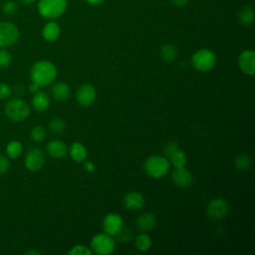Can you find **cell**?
Segmentation results:
<instances>
[{
	"label": "cell",
	"instance_id": "7a4b0ae2",
	"mask_svg": "<svg viewBox=\"0 0 255 255\" xmlns=\"http://www.w3.org/2000/svg\"><path fill=\"white\" fill-rule=\"evenodd\" d=\"M67 6V0H39L38 12L43 18L53 20L62 16Z\"/></svg>",
	"mask_w": 255,
	"mask_h": 255
},
{
	"label": "cell",
	"instance_id": "f1b7e54d",
	"mask_svg": "<svg viewBox=\"0 0 255 255\" xmlns=\"http://www.w3.org/2000/svg\"><path fill=\"white\" fill-rule=\"evenodd\" d=\"M12 55L5 48H0V68H7L11 65Z\"/></svg>",
	"mask_w": 255,
	"mask_h": 255
},
{
	"label": "cell",
	"instance_id": "ba28073f",
	"mask_svg": "<svg viewBox=\"0 0 255 255\" xmlns=\"http://www.w3.org/2000/svg\"><path fill=\"white\" fill-rule=\"evenodd\" d=\"M45 163V154L42 149L38 147L31 148L24 159L25 167L30 171H37L43 167Z\"/></svg>",
	"mask_w": 255,
	"mask_h": 255
},
{
	"label": "cell",
	"instance_id": "44dd1931",
	"mask_svg": "<svg viewBox=\"0 0 255 255\" xmlns=\"http://www.w3.org/2000/svg\"><path fill=\"white\" fill-rule=\"evenodd\" d=\"M238 21L243 26H249L254 21V11L251 7L245 6L238 13Z\"/></svg>",
	"mask_w": 255,
	"mask_h": 255
},
{
	"label": "cell",
	"instance_id": "f546056e",
	"mask_svg": "<svg viewBox=\"0 0 255 255\" xmlns=\"http://www.w3.org/2000/svg\"><path fill=\"white\" fill-rule=\"evenodd\" d=\"M93 251L85 245H76L69 252V255H92Z\"/></svg>",
	"mask_w": 255,
	"mask_h": 255
},
{
	"label": "cell",
	"instance_id": "f35d334b",
	"mask_svg": "<svg viewBox=\"0 0 255 255\" xmlns=\"http://www.w3.org/2000/svg\"><path fill=\"white\" fill-rule=\"evenodd\" d=\"M23 4H26V5H29V4H32L34 2H36L37 0H20Z\"/></svg>",
	"mask_w": 255,
	"mask_h": 255
},
{
	"label": "cell",
	"instance_id": "7402d4cb",
	"mask_svg": "<svg viewBox=\"0 0 255 255\" xmlns=\"http://www.w3.org/2000/svg\"><path fill=\"white\" fill-rule=\"evenodd\" d=\"M22 150H23V146L19 140H11L6 145V153L12 159L18 158L21 155Z\"/></svg>",
	"mask_w": 255,
	"mask_h": 255
},
{
	"label": "cell",
	"instance_id": "6da1fadb",
	"mask_svg": "<svg viewBox=\"0 0 255 255\" xmlns=\"http://www.w3.org/2000/svg\"><path fill=\"white\" fill-rule=\"evenodd\" d=\"M57 76V69L50 61L42 60L36 62L30 71L32 84L38 88H44L54 82Z\"/></svg>",
	"mask_w": 255,
	"mask_h": 255
},
{
	"label": "cell",
	"instance_id": "ab89813d",
	"mask_svg": "<svg viewBox=\"0 0 255 255\" xmlns=\"http://www.w3.org/2000/svg\"><path fill=\"white\" fill-rule=\"evenodd\" d=\"M26 254H40V252H38V251H28Z\"/></svg>",
	"mask_w": 255,
	"mask_h": 255
},
{
	"label": "cell",
	"instance_id": "83f0119b",
	"mask_svg": "<svg viewBox=\"0 0 255 255\" xmlns=\"http://www.w3.org/2000/svg\"><path fill=\"white\" fill-rule=\"evenodd\" d=\"M30 137L34 142L40 143L46 138V130L42 126L34 127L30 131Z\"/></svg>",
	"mask_w": 255,
	"mask_h": 255
},
{
	"label": "cell",
	"instance_id": "603a6c76",
	"mask_svg": "<svg viewBox=\"0 0 255 255\" xmlns=\"http://www.w3.org/2000/svg\"><path fill=\"white\" fill-rule=\"evenodd\" d=\"M160 54L162 59L167 62L170 63L172 61L175 60L176 56H177V49L174 45L172 44H165L161 47L160 49Z\"/></svg>",
	"mask_w": 255,
	"mask_h": 255
},
{
	"label": "cell",
	"instance_id": "8992f818",
	"mask_svg": "<svg viewBox=\"0 0 255 255\" xmlns=\"http://www.w3.org/2000/svg\"><path fill=\"white\" fill-rule=\"evenodd\" d=\"M93 251L100 255H108L115 250V240L107 233H100L93 237L91 241Z\"/></svg>",
	"mask_w": 255,
	"mask_h": 255
},
{
	"label": "cell",
	"instance_id": "ac0fdd59",
	"mask_svg": "<svg viewBox=\"0 0 255 255\" xmlns=\"http://www.w3.org/2000/svg\"><path fill=\"white\" fill-rule=\"evenodd\" d=\"M32 106L37 112H45L50 107V100L45 92H36L32 98Z\"/></svg>",
	"mask_w": 255,
	"mask_h": 255
},
{
	"label": "cell",
	"instance_id": "cb8c5ba5",
	"mask_svg": "<svg viewBox=\"0 0 255 255\" xmlns=\"http://www.w3.org/2000/svg\"><path fill=\"white\" fill-rule=\"evenodd\" d=\"M168 157H169V160H170L171 164L174 167L184 166L186 164V161H187L186 154L182 150H180L179 148L174 150Z\"/></svg>",
	"mask_w": 255,
	"mask_h": 255
},
{
	"label": "cell",
	"instance_id": "ffe728a7",
	"mask_svg": "<svg viewBox=\"0 0 255 255\" xmlns=\"http://www.w3.org/2000/svg\"><path fill=\"white\" fill-rule=\"evenodd\" d=\"M71 157L77 162H83L87 157V149L81 142H74L70 150Z\"/></svg>",
	"mask_w": 255,
	"mask_h": 255
},
{
	"label": "cell",
	"instance_id": "277c9868",
	"mask_svg": "<svg viewBox=\"0 0 255 255\" xmlns=\"http://www.w3.org/2000/svg\"><path fill=\"white\" fill-rule=\"evenodd\" d=\"M5 114L13 122H23L28 118L30 109L25 101L19 98H14L6 104Z\"/></svg>",
	"mask_w": 255,
	"mask_h": 255
},
{
	"label": "cell",
	"instance_id": "4dcf8cb0",
	"mask_svg": "<svg viewBox=\"0 0 255 255\" xmlns=\"http://www.w3.org/2000/svg\"><path fill=\"white\" fill-rule=\"evenodd\" d=\"M17 10H18V5L14 1H7L6 3H4V5L2 7L3 13L7 16H12V15L16 14Z\"/></svg>",
	"mask_w": 255,
	"mask_h": 255
},
{
	"label": "cell",
	"instance_id": "8d00e7d4",
	"mask_svg": "<svg viewBox=\"0 0 255 255\" xmlns=\"http://www.w3.org/2000/svg\"><path fill=\"white\" fill-rule=\"evenodd\" d=\"M84 167H85V169H86L88 172H93V171H95V169H96V166H95V164H94L92 161H85Z\"/></svg>",
	"mask_w": 255,
	"mask_h": 255
},
{
	"label": "cell",
	"instance_id": "52a82bcc",
	"mask_svg": "<svg viewBox=\"0 0 255 255\" xmlns=\"http://www.w3.org/2000/svg\"><path fill=\"white\" fill-rule=\"evenodd\" d=\"M19 39V30L12 22H0V48L14 45Z\"/></svg>",
	"mask_w": 255,
	"mask_h": 255
},
{
	"label": "cell",
	"instance_id": "e0dca14e",
	"mask_svg": "<svg viewBox=\"0 0 255 255\" xmlns=\"http://www.w3.org/2000/svg\"><path fill=\"white\" fill-rule=\"evenodd\" d=\"M60 26L55 21H49L45 24L42 30L43 38L48 42H54L56 41L60 36Z\"/></svg>",
	"mask_w": 255,
	"mask_h": 255
},
{
	"label": "cell",
	"instance_id": "1f68e13d",
	"mask_svg": "<svg viewBox=\"0 0 255 255\" xmlns=\"http://www.w3.org/2000/svg\"><path fill=\"white\" fill-rule=\"evenodd\" d=\"M119 239V241H122V242H128V241H130V239L132 238L133 236V232L131 231V229L129 228H126L123 226V228L121 229V231L116 235Z\"/></svg>",
	"mask_w": 255,
	"mask_h": 255
},
{
	"label": "cell",
	"instance_id": "d6986e66",
	"mask_svg": "<svg viewBox=\"0 0 255 255\" xmlns=\"http://www.w3.org/2000/svg\"><path fill=\"white\" fill-rule=\"evenodd\" d=\"M52 97L55 101L64 102L69 99L71 95V90L69 86L65 83H57L52 87Z\"/></svg>",
	"mask_w": 255,
	"mask_h": 255
},
{
	"label": "cell",
	"instance_id": "8fae6325",
	"mask_svg": "<svg viewBox=\"0 0 255 255\" xmlns=\"http://www.w3.org/2000/svg\"><path fill=\"white\" fill-rule=\"evenodd\" d=\"M76 100L83 107L91 106L96 100V90L90 84L80 86L76 92Z\"/></svg>",
	"mask_w": 255,
	"mask_h": 255
},
{
	"label": "cell",
	"instance_id": "836d02e7",
	"mask_svg": "<svg viewBox=\"0 0 255 255\" xmlns=\"http://www.w3.org/2000/svg\"><path fill=\"white\" fill-rule=\"evenodd\" d=\"M10 160L4 155H0V175L6 173L10 169Z\"/></svg>",
	"mask_w": 255,
	"mask_h": 255
},
{
	"label": "cell",
	"instance_id": "d6a6232c",
	"mask_svg": "<svg viewBox=\"0 0 255 255\" xmlns=\"http://www.w3.org/2000/svg\"><path fill=\"white\" fill-rule=\"evenodd\" d=\"M12 90L11 88L5 84V83H0V100H6L11 96Z\"/></svg>",
	"mask_w": 255,
	"mask_h": 255
},
{
	"label": "cell",
	"instance_id": "9a60e30c",
	"mask_svg": "<svg viewBox=\"0 0 255 255\" xmlns=\"http://www.w3.org/2000/svg\"><path fill=\"white\" fill-rule=\"evenodd\" d=\"M48 154L54 158H61L66 155L68 148L65 142L59 139H53L48 142L46 146Z\"/></svg>",
	"mask_w": 255,
	"mask_h": 255
},
{
	"label": "cell",
	"instance_id": "74e56055",
	"mask_svg": "<svg viewBox=\"0 0 255 255\" xmlns=\"http://www.w3.org/2000/svg\"><path fill=\"white\" fill-rule=\"evenodd\" d=\"M87 3H89L90 5H93V6H97V5H100L104 0H86Z\"/></svg>",
	"mask_w": 255,
	"mask_h": 255
},
{
	"label": "cell",
	"instance_id": "4316f807",
	"mask_svg": "<svg viewBox=\"0 0 255 255\" xmlns=\"http://www.w3.org/2000/svg\"><path fill=\"white\" fill-rule=\"evenodd\" d=\"M65 127H66L65 122L59 118L52 119L51 122L49 123V129L51 132H53L55 134L63 133L65 130Z\"/></svg>",
	"mask_w": 255,
	"mask_h": 255
},
{
	"label": "cell",
	"instance_id": "d4e9b609",
	"mask_svg": "<svg viewBox=\"0 0 255 255\" xmlns=\"http://www.w3.org/2000/svg\"><path fill=\"white\" fill-rule=\"evenodd\" d=\"M151 246V239L145 233H140L135 238V247L142 252L147 251Z\"/></svg>",
	"mask_w": 255,
	"mask_h": 255
},
{
	"label": "cell",
	"instance_id": "e575fe53",
	"mask_svg": "<svg viewBox=\"0 0 255 255\" xmlns=\"http://www.w3.org/2000/svg\"><path fill=\"white\" fill-rule=\"evenodd\" d=\"M178 148L177 143L175 141H170L168 143H166V145L164 146V154L168 157L174 150H176Z\"/></svg>",
	"mask_w": 255,
	"mask_h": 255
},
{
	"label": "cell",
	"instance_id": "7c38bea8",
	"mask_svg": "<svg viewBox=\"0 0 255 255\" xmlns=\"http://www.w3.org/2000/svg\"><path fill=\"white\" fill-rule=\"evenodd\" d=\"M171 179L173 183L181 188L189 187L192 184L193 176L192 173L184 166L175 167L171 173Z\"/></svg>",
	"mask_w": 255,
	"mask_h": 255
},
{
	"label": "cell",
	"instance_id": "d590c367",
	"mask_svg": "<svg viewBox=\"0 0 255 255\" xmlns=\"http://www.w3.org/2000/svg\"><path fill=\"white\" fill-rule=\"evenodd\" d=\"M170 3L176 7H183L187 4L189 0H169Z\"/></svg>",
	"mask_w": 255,
	"mask_h": 255
},
{
	"label": "cell",
	"instance_id": "5bb4252c",
	"mask_svg": "<svg viewBox=\"0 0 255 255\" xmlns=\"http://www.w3.org/2000/svg\"><path fill=\"white\" fill-rule=\"evenodd\" d=\"M124 205L129 210L141 209L144 205L143 195L138 191H130L124 196Z\"/></svg>",
	"mask_w": 255,
	"mask_h": 255
},
{
	"label": "cell",
	"instance_id": "9c48e42d",
	"mask_svg": "<svg viewBox=\"0 0 255 255\" xmlns=\"http://www.w3.org/2000/svg\"><path fill=\"white\" fill-rule=\"evenodd\" d=\"M228 211L229 205L222 198H216L211 200L206 207V213L208 217L213 220H220L224 218L227 215Z\"/></svg>",
	"mask_w": 255,
	"mask_h": 255
},
{
	"label": "cell",
	"instance_id": "2e32d148",
	"mask_svg": "<svg viewBox=\"0 0 255 255\" xmlns=\"http://www.w3.org/2000/svg\"><path fill=\"white\" fill-rule=\"evenodd\" d=\"M156 225V218L153 213L144 212L136 219V226L141 232H148Z\"/></svg>",
	"mask_w": 255,
	"mask_h": 255
},
{
	"label": "cell",
	"instance_id": "4fadbf2b",
	"mask_svg": "<svg viewBox=\"0 0 255 255\" xmlns=\"http://www.w3.org/2000/svg\"><path fill=\"white\" fill-rule=\"evenodd\" d=\"M238 65L243 73L253 76L255 74V52L252 50L243 51L238 58Z\"/></svg>",
	"mask_w": 255,
	"mask_h": 255
},
{
	"label": "cell",
	"instance_id": "3957f363",
	"mask_svg": "<svg viewBox=\"0 0 255 255\" xmlns=\"http://www.w3.org/2000/svg\"><path fill=\"white\" fill-rule=\"evenodd\" d=\"M145 172L153 178H162L169 171L168 159L161 155H151L146 158L143 164Z\"/></svg>",
	"mask_w": 255,
	"mask_h": 255
},
{
	"label": "cell",
	"instance_id": "30bf717a",
	"mask_svg": "<svg viewBox=\"0 0 255 255\" xmlns=\"http://www.w3.org/2000/svg\"><path fill=\"white\" fill-rule=\"evenodd\" d=\"M124 226L123 218L118 213H109L103 221V228L105 232L111 236H116Z\"/></svg>",
	"mask_w": 255,
	"mask_h": 255
},
{
	"label": "cell",
	"instance_id": "5b68a950",
	"mask_svg": "<svg viewBox=\"0 0 255 255\" xmlns=\"http://www.w3.org/2000/svg\"><path fill=\"white\" fill-rule=\"evenodd\" d=\"M191 63L197 71L208 72L215 66L216 56L209 49H201L192 55Z\"/></svg>",
	"mask_w": 255,
	"mask_h": 255
},
{
	"label": "cell",
	"instance_id": "484cf974",
	"mask_svg": "<svg viewBox=\"0 0 255 255\" xmlns=\"http://www.w3.org/2000/svg\"><path fill=\"white\" fill-rule=\"evenodd\" d=\"M251 164H252V159L246 153H242L238 155L237 158L235 159V166L240 170L249 169L251 167Z\"/></svg>",
	"mask_w": 255,
	"mask_h": 255
}]
</instances>
